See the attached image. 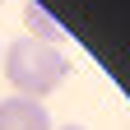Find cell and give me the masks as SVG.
Here are the masks:
<instances>
[{
    "mask_svg": "<svg viewBox=\"0 0 130 130\" xmlns=\"http://www.w3.org/2000/svg\"><path fill=\"white\" fill-rule=\"evenodd\" d=\"M65 74H70V60L60 56V46H46V42H32V37H19V42L5 46V79L19 98L42 102Z\"/></svg>",
    "mask_w": 130,
    "mask_h": 130,
    "instance_id": "1",
    "label": "cell"
},
{
    "mask_svg": "<svg viewBox=\"0 0 130 130\" xmlns=\"http://www.w3.org/2000/svg\"><path fill=\"white\" fill-rule=\"evenodd\" d=\"M0 130H51V116L37 98H5L0 102Z\"/></svg>",
    "mask_w": 130,
    "mask_h": 130,
    "instance_id": "2",
    "label": "cell"
},
{
    "mask_svg": "<svg viewBox=\"0 0 130 130\" xmlns=\"http://www.w3.org/2000/svg\"><path fill=\"white\" fill-rule=\"evenodd\" d=\"M23 23H28V37L32 42H46V46H60V37H65V28L51 19V14H46L37 0H28L23 5Z\"/></svg>",
    "mask_w": 130,
    "mask_h": 130,
    "instance_id": "3",
    "label": "cell"
},
{
    "mask_svg": "<svg viewBox=\"0 0 130 130\" xmlns=\"http://www.w3.org/2000/svg\"><path fill=\"white\" fill-rule=\"evenodd\" d=\"M65 130H84V125H65Z\"/></svg>",
    "mask_w": 130,
    "mask_h": 130,
    "instance_id": "4",
    "label": "cell"
},
{
    "mask_svg": "<svg viewBox=\"0 0 130 130\" xmlns=\"http://www.w3.org/2000/svg\"><path fill=\"white\" fill-rule=\"evenodd\" d=\"M0 5H5V0H0Z\"/></svg>",
    "mask_w": 130,
    "mask_h": 130,
    "instance_id": "5",
    "label": "cell"
}]
</instances>
